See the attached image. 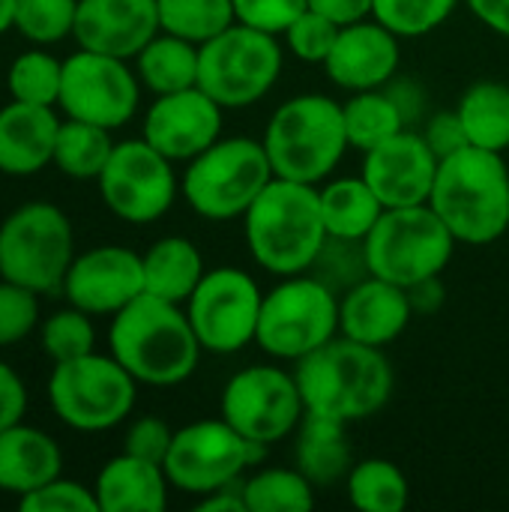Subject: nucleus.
Masks as SVG:
<instances>
[{
    "label": "nucleus",
    "mask_w": 509,
    "mask_h": 512,
    "mask_svg": "<svg viewBox=\"0 0 509 512\" xmlns=\"http://www.w3.org/2000/svg\"><path fill=\"white\" fill-rule=\"evenodd\" d=\"M294 378L306 414L345 426L375 417L393 396V366L384 348L336 336L294 363Z\"/></svg>",
    "instance_id": "f257e3e1"
},
{
    "label": "nucleus",
    "mask_w": 509,
    "mask_h": 512,
    "mask_svg": "<svg viewBox=\"0 0 509 512\" xmlns=\"http://www.w3.org/2000/svg\"><path fill=\"white\" fill-rule=\"evenodd\" d=\"M111 357L147 387H177L201 363V342L180 303L141 294L108 327Z\"/></svg>",
    "instance_id": "f03ea898"
},
{
    "label": "nucleus",
    "mask_w": 509,
    "mask_h": 512,
    "mask_svg": "<svg viewBox=\"0 0 509 512\" xmlns=\"http://www.w3.org/2000/svg\"><path fill=\"white\" fill-rule=\"evenodd\" d=\"M243 234L261 270L279 279L309 273L327 240L318 186L273 177L243 213Z\"/></svg>",
    "instance_id": "7ed1b4c3"
},
{
    "label": "nucleus",
    "mask_w": 509,
    "mask_h": 512,
    "mask_svg": "<svg viewBox=\"0 0 509 512\" xmlns=\"http://www.w3.org/2000/svg\"><path fill=\"white\" fill-rule=\"evenodd\" d=\"M432 210L465 246H489L509 228V165L504 153L462 147L438 162Z\"/></svg>",
    "instance_id": "20e7f679"
},
{
    "label": "nucleus",
    "mask_w": 509,
    "mask_h": 512,
    "mask_svg": "<svg viewBox=\"0 0 509 512\" xmlns=\"http://www.w3.org/2000/svg\"><path fill=\"white\" fill-rule=\"evenodd\" d=\"M261 141L276 177L309 186H321L333 177L351 147L342 102L324 93H300L285 99L270 114Z\"/></svg>",
    "instance_id": "39448f33"
},
{
    "label": "nucleus",
    "mask_w": 509,
    "mask_h": 512,
    "mask_svg": "<svg viewBox=\"0 0 509 512\" xmlns=\"http://www.w3.org/2000/svg\"><path fill=\"white\" fill-rule=\"evenodd\" d=\"M273 177L276 174L267 159L264 141L234 135L219 138L204 153L186 162L180 192L201 219L228 222L243 219V213Z\"/></svg>",
    "instance_id": "423d86ee"
},
{
    "label": "nucleus",
    "mask_w": 509,
    "mask_h": 512,
    "mask_svg": "<svg viewBox=\"0 0 509 512\" xmlns=\"http://www.w3.org/2000/svg\"><path fill=\"white\" fill-rule=\"evenodd\" d=\"M339 336V294L312 273L285 276L264 294L255 345L285 363H297Z\"/></svg>",
    "instance_id": "0eeeda50"
},
{
    "label": "nucleus",
    "mask_w": 509,
    "mask_h": 512,
    "mask_svg": "<svg viewBox=\"0 0 509 512\" xmlns=\"http://www.w3.org/2000/svg\"><path fill=\"white\" fill-rule=\"evenodd\" d=\"M363 243L372 276L411 288L414 282L441 276L453 261L459 240L432 204H414L387 207Z\"/></svg>",
    "instance_id": "6e6552de"
},
{
    "label": "nucleus",
    "mask_w": 509,
    "mask_h": 512,
    "mask_svg": "<svg viewBox=\"0 0 509 512\" xmlns=\"http://www.w3.org/2000/svg\"><path fill=\"white\" fill-rule=\"evenodd\" d=\"M72 258V222L57 204L30 201L0 222V279L54 294L63 288Z\"/></svg>",
    "instance_id": "1a4fd4ad"
},
{
    "label": "nucleus",
    "mask_w": 509,
    "mask_h": 512,
    "mask_svg": "<svg viewBox=\"0 0 509 512\" xmlns=\"http://www.w3.org/2000/svg\"><path fill=\"white\" fill-rule=\"evenodd\" d=\"M282 63L276 33L234 21L210 42L198 45V87L222 108H249L276 87Z\"/></svg>",
    "instance_id": "9d476101"
},
{
    "label": "nucleus",
    "mask_w": 509,
    "mask_h": 512,
    "mask_svg": "<svg viewBox=\"0 0 509 512\" xmlns=\"http://www.w3.org/2000/svg\"><path fill=\"white\" fill-rule=\"evenodd\" d=\"M138 396V381L111 354H84L54 363L48 378V405L54 417L75 432H108L120 426Z\"/></svg>",
    "instance_id": "9b49d317"
},
{
    "label": "nucleus",
    "mask_w": 509,
    "mask_h": 512,
    "mask_svg": "<svg viewBox=\"0 0 509 512\" xmlns=\"http://www.w3.org/2000/svg\"><path fill=\"white\" fill-rule=\"evenodd\" d=\"M267 453V444L246 441L222 417L195 420L174 432L171 450L162 462L168 483L186 495H210L240 480Z\"/></svg>",
    "instance_id": "f8f14e48"
},
{
    "label": "nucleus",
    "mask_w": 509,
    "mask_h": 512,
    "mask_svg": "<svg viewBox=\"0 0 509 512\" xmlns=\"http://www.w3.org/2000/svg\"><path fill=\"white\" fill-rule=\"evenodd\" d=\"M219 417L246 441L270 447L297 432L306 405L294 372L273 363H255L228 378L219 399Z\"/></svg>",
    "instance_id": "ddd939ff"
},
{
    "label": "nucleus",
    "mask_w": 509,
    "mask_h": 512,
    "mask_svg": "<svg viewBox=\"0 0 509 512\" xmlns=\"http://www.w3.org/2000/svg\"><path fill=\"white\" fill-rule=\"evenodd\" d=\"M264 291L240 267H213L186 300L189 324L207 354H240L255 342Z\"/></svg>",
    "instance_id": "4468645a"
},
{
    "label": "nucleus",
    "mask_w": 509,
    "mask_h": 512,
    "mask_svg": "<svg viewBox=\"0 0 509 512\" xmlns=\"http://www.w3.org/2000/svg\"><path fill=\"white\" fill-rule=\"evenodd\" d=\"M96 183L105 207L117 219L132 225L162 219L174 207L180 192L174 162L144 138L114 144Z\"/></svg>",
    "instance_id": "2eb2a0df"
},
{
    "label": "nucleus",
    "mask_w": 509,
    "mask_h": 512,
    "mask_svg": "<svg viewBox=\"0 0 509 512\" xmlns=\"http://www.w3.org/2000/svg\"><path fill=\"white\" fill-rule=\"evenodd\" d=\"M138 99V72H132L123 57L78 48L63 60L57 105L66 117L87 120L105 129H120L135 117Z\"/></svg>",
    "instance_id": "dca6fc26"
},
{
    "label": "nucleus",
    "mask_w": 509,
    "mask_h": 512,
    "mask_svg": "<svg viewBox=\"0 0 509 512\" xmlns=\"http://www.w3.org/2000/svg\"><path fill=\"white\" fill-rule=\"evenodd\" d=\"M60 291L69 306H78L87 315L114 318L123 306L144 294L141 255L126 246L87 249L84 255L72 258Z\"/></svg>",
    "instance_id": "f3484780"
},
{
    "label": "nucleus",
    "mask_w": 509,
    "mask_h": 512,
    "mask_svg": "<svg viewBox=\"0 0 509 512\" xmlns=\"http://www.w3.org/2000/svg\"><path fill=\"white\" fill-rule=\"evenodd\" d=\"M222 105L201 87L156 96L144 114V141L171 162H189L222 138Z\"/></svg>",
    "instance_id": "a211bd4d"
},
{
    "label": "nucleus",
    "mask_w": 509,
    "mask_h": 512,
    "mask_svg": "<svg viewBox=\"0 0 509 512\" xmlns=\"http://www.w3.org/2000/svg\"><path fill=\"white\" fill-rule=\"evenodd\" d=\"M438 162L420 129H402L363 153L360 174L384 207H414L429 204Z\"/></svg>",
    "instance_id": "6ab92c4d"
},
{
    "label": "nucleus",
    "mask_w": 509,
    "mask_h": 512,
    "mask_svg": "<svg viewBox=\"0 0 509 512\" xmlns=\"http://www.w3.org/2000/svg\"><path fill=\"white\" fill-rule=\"evenodd\" d=\"M399 60V36L378 18H363L339 27L333 51L324 60V72L336 87L357 93L384 87L399 72Z\"/></svg>",
    "instance_id": "aec40b11"
},
{
    "label": "nucleus",
    "mask_w": 509,
    "mask_h": 512,
    "mask_svg": "<svg viewBox=\"0 0 509 512\" xmlns=\"http://www.w3.org/2000/svg\"><path fill=\"white\" fill-rule=\"evenodd\" d=\"M159 33L156 0H78L75 42L78 48L135 60V54Z\"/></svg>",
    "instance_id": "412c9836"
},
{
    "label": "nucleus",
    "mask_w": 509,
    "mask_h": 512,
    "mask_svg": "<svg viewBox=\"0 0 509 512\" xmlns=\"http://www.w3.org/2000/svg\"><path fill=\"white\" fill-rule=\"evenodd\" d=\"M411 315L414 306L408 288L381 276H366L339 294V333L372 348H387L396 342L408 330Z\"/></svg>",
    "instance_id": "4be33fe9"
},
{
    "label": "nucleus",
    "mask_w": 509,
    "mask_h": 512,
    "mask_svg": "<svg viewBox=\"0 0 509 512\" xmlns=\"http://www.w3.org/2000/svg\"><path fill=\"white\" fill-rule=\"evenodd\" d=\"M60 117L51 105L9 102L0 108V171L30 177L51 165Z\"/></svg>",
    "instance_id": "5701e85b"
},
{
    "label": "nucleus",
    "mask_w": 509,
    "mask_h": 512,
    "mask_svg": "<svg viewBox=\"0 0 509 512\" xmlns=\"http://www.w3.org/2000/svg\"><path fill=\"white\" fill-rule=\"evenodd\" d=\"M168 474L162 465L120 453L96 474L99 512H162L168 507Z\"/></svg>",
    "instance_id": "b1692460"
},
{
    "label": "nucleus",
    "mask_w": 509,
    "mask_h": 512,
    "mask_svg": "<svg viewBox=\"0 0 509 512\" xmlns=\"http://www.w3.org/2000/svg\"><path fill=\"white\" fill-rule=\"evenodd\" d=\"M63 471V453L57 441L33 426L15 423L0 432V492L27 495Z\"/></svg>",
    "instance_id": "393cba45"
},
{
    "label": "nucleus",
    "mask_w": 509,
    "mask_h": 512,
    "mask_svg": "<svg viewBox=\"0 0 509 512\" xmlns=\"http://www.w3.org/2000/svg\"><path fill=\"white\" fill-rule=\"evenodd\" d=\"M141 264H144V291L180 306H186V300L192 297V291L207 273L198 246L189 237H177V234L156 240L141 255Z\"/></svg>",
    "instance_id": "a878e982"
},
{
    "label": "nucleus",
    "mask_w": 509,
    "mask_h": 512,
    "mask_svg": "<svg viewBox=\"0 0 509 512\" xmlns=\"http://www.w3.org/2000/svg\"><path fill=\"white\" fill-rule=\"evenodd\" d=\"M345 429V423L318 414H306L297 426V468L312 480V486H333L354 468Z\"/></svg>",
    "instance_id": "bb28decb"
},
{
    "label": "nucleus",
    "mask_w": 509,
    "mask_h": 512,
    "mask_svg": "<svg viewBox=\"0 0 509 512\" xmlns=\"http://www.w3.org/2000/svg\"><path fill=\"white\" fill-rule=\"evenodd\" d=\"M321 216L330 237L366 240L381 213L387 210L363 174L357 177H327L318 189Z\"/></svg>",
    "instance_id": "cd10ccee"
},
{
    "label": "nucleus",
    "mask_w": 509,
    "mask_h": 512,
    "mask_svg": "<svg viewBox=\"0 0 509 512\" xmlns=\"http://www.w3.org/2000/svg\"><path fill=\"white\" fill-rule=\"evenodd\" d=\"M135 72L141 87H147L153 96L198 87V45L159 30L135 54Z\"/></svg>",
    "instance_id": "c85d7f7f"
},
{
    "label": "nucleus",
    "mask_w": 509,
    "mask_h": 512,
    "mask_svg": "<svg viewBox=\"0 0 509 512\" xmlns=\"http://www.w3.org/2000/svg\"><path fill=\"white\" fill-rule=\"evenodd\" d=\"M456 114L465 126L468 144L504 153L509 147V87L501 81H474L459 105Z\"/></svg>",
    "instance_id": "c756f323"
},
{
    "label": "nucleus",
    "mask_w": 509,
    "mask_h": 512,
    "mask_svg": "<svg viewBox=\"0 0 509 512\" xmlns=\"http://www.w3.org/2000/svg\"><path fill=\"white\" fill-rule=\"evenodd\" d=\"M351 507L363 512H402L408 507L411 486L405 471L390 459H363L345 477Z\"/></svg>",
    "instance_id": "7c9ffc66"
},
{
    "label": "nucleus",
    "mask_w": 509,
    "mask_h": 512,
    "mask_svg": "<svg viewBox=\"0 0 509 512\" xmlns=\"http://www.w3.org/2000/svg\"><path fill=\"white\" fill-rule=\"evenodd\" d=\"M111 150H114L111 129L66 117V120H60V129H57L51 165H57L72 180H96L102 174Z\"/></svg>",
    "instance_id": "2f4dec72"
},
{
    "label": "nucleus",
    "mask_w": 509,
    "mask_h": 512,
    "mask_svg": "<svg viewBox=\"0 0 509 512\" xmlns=\"http://www.w3.org/2000/svg\"><path fill=\"white\" fill-rule=\"evenodd\" d=\"M342 120H345V135L348 144L357 147L360 153L378 147L390 135L408 129L396 102L387 96L384 87L375 90H357L342 102Z\"/></svg>",
    "instance_id": "473e14b6"
},
{
    "label": "nucleus",
    "mask_w": 509,
    "mask_h": 512,
    "mask_svg": "<svg viewBox=\"0 0 509 512\" xmlns=\"http://www.w3.org/2000/svg\"><path fill=\"white\" fill-rule=\"evenodd\" d=\"M249 512H306L315 507V486L300 468H261L243 483Z\"/></svg>",
    "instance_id": "72a5a7b5"
},
{
    "label": "nucleus",
    "mask_w": 509,
    "mask_h": 512,
    "mask_svg": "<svg viewBox=\"0 0 509 512\" xmlns=\"http://www.w3.org/2000/svg\"><path fill=\"white\" fill-rule=\"evenodd\" d=\"M156 6L159 30L189 39L195 45L210 42L237 21L234 0H156Z\"/></svg>",
    "instance_id": "f704fd0d"
},
{
    "label": "nucleus",
    "mask_w": 509,
    "mask_h": 512,
    "mask_svg": "<svg viewBox=\"0 0 509 512\" xmlns=\"http://www.w3.org/2000/svg\"><path fill=\"white\" fill-rule=\"evenodd\" d=\"M60 81H63V60L42 51V45L18 54L6 72L9 96L15 102H27V105H51L54 108L60 99Z\"/></svg>",
    "instance_id": "c9c22d12"
},
{
    "label": "nucleus",
    "mask_w": 509,
    "mask_h": 512,
    "mask_svg": "<svg viewBox=\"0 0 509 512\" xmlns=\"http://www.w3.org/2000/svg\"><path fill=\"white\" fill-rule=\"evenodd\" d=\"M459 0H375L372 18L390 27L399 39H417L438 30Z\"/></svg>",
    "instance_id": "e433bc0d"
},
{
    "label": "nucleus",
    "mask_w": 509,
    "mask_h": 512,
    "mask_svg": "<svg viewBox=\"0 0 509 512\" xmlns=\"http://www.w3.org/2000/svg\"><path fill=\"white\" fill-rule=\"evenodd\" d=\"M309 273L318 276L336 294H345L348 288H354L357 282L372 276L369 273V258H366V243L327 234V240H324V246H321V252H318Z\"/></svg>",
    "instance_id": "4c0bfd02"
},
{
    "label": "nucleus",
    "mask_w": 509,
    "mask_h": 512,
    "mask_svg": "<svg viewBox=\"0 0 509 512\" xmlns=\"http://www.w3.org/2000/svg\"><path fill=\"white\" fill-rule=\"evenodd\" d=\"M78 0H18L15 30L33 45H54L75 30Z\"/></svg>",
    "instance_id": "58836bf2"
},
{
    "label": "nucleus",
    "mask_w": 509,
    "mask_h": 512,
    "mask_svg": "<svg viewBox=\"0 0 509 512\" xmlns=\"http://www.w3.org/2000/svg\"><path fill=\"white\" fill-rule=\"evenodd\" d=\"M90 318L93 315H87L78 306L57 309L51 318H45L42 321V330H39V339H42L45 354L54 363H66V360H75V357L90 354L93 345H96V330H93V321Z\"/></svg>",
    "instance_id": "ea45409f"
},
{
    "label": "nucleus",
    "mask_w": 509,
    "mask_h": 512,
    "mask_svg": "<svg viewBox=\"0 0 509 512\" xmlns=\"http://www.w3.org/2000/svg\"><path fill=\"white\" fill-rule=\"evenodd\" d=\"M285 45L288 51L300 60V63H312V66H324V60L333 51V42L339 36V24H333L330 18H324L315 9H306L285 33Z\"/></svg>",
    "instance_id": "a19ab883"
},
{
    "label": "nucleus",
    "mask_w": 509,
    "mask_h": 512,
    "mask_svg": "<svg viewBox=\"0 0 509 512\" xmlns=\"http://www.w3.org/2000/svg\"><path fill=\"white\" fill-rule=\"evenodd\" d=\"M39 327V294L0 279V348L27 339Z\"/></svg>",
    "instance_id": "79ce46f5"
},
{
    "label": "nucleus",
    "mask_w": 509,
    "mask_h": 512,
    "mask_svg": "<svg viewBox=\"0 0 509 512\" xmlns=\"http://www.w3.org/2000/svg\"><path fill=\"white\" fill-rule=\"evenodd\" d=\"M18 507L24 512H99V501L96 492L78 480L54 477L51 483L21 495Z\"/></svg>",
    "instance_id": "37998d69"
},
{
    "label": "nucleus",
    "mask_w": 509,
    "mask_h": 512,
    "mask_svg": "<svg viewBox=\"0 0 509 512\" xmlns=\"http://www.w3.org/2000/svg\"><path fill=\"white\" fill-rule=\"evenodd\" d=\"M306 9L309 0H234V15L240 24L276 36H282Z\"/></svg>",
    "instance_id": "c03bdc74"
},
{
    "label": "nucleus",
    "mask_w": 509,
    "mask_h": 512,
    "mask_svg": "<svg viewBox=\"0 0 509 512\" xmlns=\"http://www.w3.org/2000/svg\"><path fill=\"white\" fill-rule=\"evenodd\" d=\"M171 438L174 429L162 420V417H138L123 438V453H132L138 459L156 462L162 465L168 450H171Z\"/></svg>",
    "instance_id": "a18cd8bd"
},
{
    "label": "nucleus",
    "mask_w": 509,
    "mask_h": 512,
    "mask_svg": "<svg viewBox=\"0 0 509 512\" xmlns=\"http://www.w3.org/2000/svg\"><path fill=\"white\" fill-rule=\"evenodd\" d=\"M420 135L426 138V144L432 147V153L438 159H447L453 156L456 150L468 147V135H465V126L459 120L456 111H438V114H429L420 126Z\"/></svg>",
    "instance_id": "49530a36"
},
{
    "label": "nucleus",
    "mask_w": 509,
    "mask_h": 512,
    "mask_svg": "<svg viewBox=\"0 0 509 512\" xmlns=\"http://www.w3.org/2000/svg\"><path fill=\"white\" fill-rule=\"evenodd\" d=\"M384 90L396 102V108H399V114H402V120H405L408 129L423 126L426 111H429V96H426V90H423V84L417 78H396L393 75L384 84Z\"/></svg>",
    "instance_id": "de8ad7c7"
},
{
    "label": "nucleus",
    "mask_w": 509,
    "mask_h": 512,
    "mask_svg": "<svg viewBox=\"0 0 509 512\" xmlns=\"http://www.w3.org/2000/svg\"><path fill=\"white\" fill-rule=\"evenodd\" d=\"M27 411V387L18 372L0 360V432L21 423Z\"/></svg>",
    "instance_id": "09e8293b"
},
{
    "label": "nucleus",
    "mask_w": 509,
    "mask_h": 512,
    "mask_svg": "<svg viewBox=\"0 0 509 512\" xmlns=\"http://www.w3.org/2000/svg\"><path fill=\"white\" fill-rule=\"evenodd\" d=\"M372 6H375V0H309V9L321 12L324 18H330L339 27L372 18Z\"/></svg>",
    "instance_id": "8fccbe9b"
},
{
    "label": "nucleus",
    "mask_w": 509,
    "mask_h": 512,
    "mask_svg": "<svg viewBox=\"0 0 509 512\" xmlns=\"http://www.w3.org/2000/svg\"><path fill=\"white\" fill-rule=\"evenodd\" d=\"M243 483H246V477H240V480H234V483H228V486H222V489H216V492H210V495H201V498L195 501V510L249 512V507H246V495H243Z\"/></svg>",
    "instance_id": "3c124183"
},
{
    "label": "nucleus",
    "mask_w": 509,
    "mask_h": 512,
    "mask_svg": "<svg viewBox=\"0 0 509 512\" xmlns=\"http://www.w3.org/2000/svg\"><path fill=\"white\" fill-rule=\"evenodd\" d=\"M471 15L483 21L492 33L509 39V0H465Z\"/></svg>",
    "instance_id": "603ef678"
},
{
    "label": "nucleus",
    "mask_w": 509,
    "mask_h": 512,
    "mask_svg": "<svg viewBox=\"0 0 509 512\" xmlns=\"http://www.w3.org/2000/svg\"><path fill=\"white\" fill-rule=\"evenodd\" d=\"M408 297H411L414 312L432 315V312H438V309L444 306L447 291H444V285H441V276H429V279H423V282H414V285L408 288Z\"/></svg>",
    "instance_id": "864d4df0"
},
{
    "label": "nucleus",
    "mask_w": 509,
    "mask_h": 512,
    "mask_svg": "<svg viewBox=\"0 0 509 512\" xmlns=\"http://www.w3.org/2000/svg\"><path fill=\"white\" fill-rule=\"evenodd\" d=\"M15 6L18 0H0V36L15 27Z\"/></svg>",
    "instance_id": "5fc2aeb1"
}]
</instances>
